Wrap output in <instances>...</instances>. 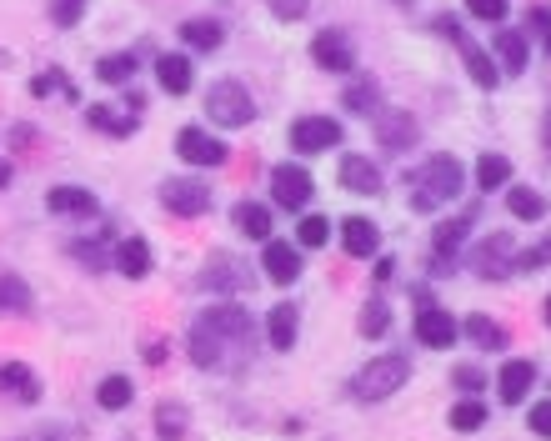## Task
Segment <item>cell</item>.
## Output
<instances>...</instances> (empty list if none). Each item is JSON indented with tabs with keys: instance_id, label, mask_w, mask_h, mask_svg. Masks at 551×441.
Listing matches in <instances>:
<instances>
[{
	"instance_id": "cell-1",
	"label": "cell",
	"mask_w": 551,
	"mask_h": 441,
	"mask_svg": "<svg viewBox=\"0 0 551 441\" xmlns=\"http://www.w3.org/2000/svg\"><path fill=\"white\" fill-rule=\"evenodd\" d=\"M251 331H256V321L241 301H216L191 321V361L206 371H226L231 366L226 351H236V361L251 356Z\"/></svg>"
},
{
	"instance_id": "cell-2",
	"label": "cell",
	"mask_w": 551,
	"mask_h": 441,
	"mask_svg": "<svg viewBox=\"0 0 551 441\" xmlns=\"http://www.w3.org/2000/svg\"><path fill=\"white\" fill-rule=\"evenodd\" d=\"M406 381H411V361H406V356H376V361H366V366L356 371L351 396H356V401H386V396L401 391Z\"/></svg>"
},
{
	"instance_id": "cell-3",
	"label": "cell",
	"mask_w": 551,
	"mask_h": 441,
	"mask_svg": "<svg viewBox=\"0 0 551 441\" xmlns=\"http://www.w3.org/2000/svg\"><path fill=\"white\" fill-rule=\"evenodd\" d=\"M206 116L216 126H226V131H241V126L256 121V101H251V91L241 81H211L206 86Z\"/></svg>"
},
{
	"instance_id": "cell-4",
	"label": "cell",
	"mask_w": 551,
	"mask_h": 441,
	"mask_svg": "<svg viewBox=\"0 0 551 441\" xmlns=\"http://www.w3.org/2000/svg\"><path fill=\"white\" fill-rule=\"evenodd\" d=\"M416 181H421V191H416L411 201H416V211H431L436 201L461 196L466 171H461V161H456V156H446V151H441V156H431V161L421 166V176H416Z\"/></svg>"
},
{
	"instance_id": "cell-5",
	"label": "cell",
	"mask_w": 551,
	"mask_h": 441,
	"mask_svg": "<svg viewBox=\"0 0 551 441\" xmlns=\"http://www.w3.org/2000/svg\"><path fill=\"white\" fill-rule=\"evenodd\" d=\"M476 276H486V281H506L511 271H516V246H511V236L506 231H496V236H486L481 246H476Z\"/></svg>"
},
{
	"instance_id": "cell-6",
	"label": "cell",
	"mask_w": 551,
	"mask_h": 441,
	"mask_svg": "<svg viewBox=\"0 0 551 441\" xmlns=\"http://www.w3.org/2000/svg\"><path fill=\"white\" fill-rule=\"evenodd\" d=\"M436 31H441V36H451V41L461 46V56H466V71H471V81H476L481 91H491V86L501 81V76H496V66L486 61V51H481V46H471V36H466V31L451 21V16H441V21H436Z\"/></svg>"
},
{
	"instance_id": "cell-7",
	"label": "cell",
	"mask_w": 551,
	"mask_h": 441,
	"mask_svg": "<svg viewBox=\"0 0 551 441\" xmlns=\"http://www.w3.org/2000/svg\"><path fill=\"white\" fill-rule=\"evenodd\" d=\"M291 146H296L301 156L331 151V146H341V126H336L331 116H301V121L291 126Z\"/></svg>"
},
{
	"instance_id": "cell-8",
	"label": "cell",
	"mask_w": 551,
	"mask_h": 441,
	"mask_svg": "<svg viewBox=\"0 0 551 441\" xmlns=\"http://www.w3.org/2000/svg\"><path fill=\"white\" fill-rule=\"evenodd\" d=\"M161 201H166V211H176V216H201V211L211 206V186H206V181H191V176H171V181L161 186Z\"/></svg>"
},
{
	"instance_id": "cell-9",
	"label": "cell",
	"mask_w": 551,
	"mask_h": 441,
	"mask_svg": "<svg viewBox=\"0 0 551 441\" xmlns=\"http://www.w3.org/2000/svg\"><path fill=\"white\" fill-rule=\"evenodd\" d=\"M311 171H301V166H276L271 171V196H276V206H286V211H306V201H311Z\"/></svg>"
},
{
	"instance_id": "cell-10",
	"label": "cell",
	"mask_w": 551,
	"mask_h": 441,
	"mask_svg": "<svg viewBox=\"0 0 551 441\" xmlns=\"http://www.w3.org/2000/svg\"><path fill=\"white\" fill-rule=\"evenodd\" d=\"M176 156L191 161V166H221V161H226V141L206 136L201 126H186V131L176 136Z\"/></svg>"
},
{
	"instance_id": "cell-11",
	"label": "cell",
	"mask_w": 551,
	"mask_h": 441,
	"mask_svg": "<svg viewBox=\"0 0 551 441\" xmlns=\"http://www.w3.org/2000/svg\"><path fill=\"white\" fill-rule=\"evenodd\" d=\"M456 336H461V326H456L441 306H421V316H416V341H421V346L446 351V346H456Z\"/></svg>"
},
{
	"instance_id": "cell-12",
	"label": "cell",
	"mask_w": 551,
	"mask_h": 441,
	"mask_svg": "<svg viewBox=\"0 0 551 441\" xmlns=\"http://www.w3.org/2000/svg\"><path fill=\"white\" fill-rule=\"evenodd\" d=\"M311 61H316L321 71H351V66H356V51H351V41H346L341 31H321V36L311 41Z\"/></svg>"
},
{
	"instance_id": "cell-13",
	"label": "cell",
	"mask_w": 551,
	"mask_h": 441,
	"mask_svg": "<svg viewBox=\"0 0 551 441\" xmlns=\"http://www.w3.org/2000/svg\"><path fill=\"white\" fill-rule=\"evenodd\" d=\"M261 266H266V276L276 281V286H291L296 276H301V246H291V241H266V256H261Z\"/></svg>"
},
{
	"instance_id": "cell-14",
	"label": "cell",
	"mask_w": 551,
	"mask_h": 441,
	"mask_svg": "<svg viewBox=\"0 0 551 441\" xmlns=\"http://www.w3.org/2000/svg\"><path fill=\"white\" fill-rule=\"evenodd\" d=\"M0 396H16V401L36 406V401H41V381H36V371H31L26 361H6V366H0Z\"/></svg>"
},
{
	"instance_id": "cell-15",
	"label": "cell",
	"mask_w": 551,
	"mask_h": 441,
	"mask_svg": "<svg viewBox=\"0 0 551 441\" xmlns=\"http://www.w3.org/2000/svg\"><path fill=\"white\" fill-rule=\"evenodd\" d=\"M376 141H381L386 151H411V146H416V121H411L406 111H381V116H376Z\"/></svg>"
},
{
	"instance_id": "cell-16",
	"label": "cell",
	"mask_w": 551,
	"mask_h": 441,
	"mask_svg": "<svg viewBox=\"0 0 551 441\" xmlns=\"http://www.w3.org/2000/svg\"><path fill=\"white\" fill-rule=\"evenodd\" d=\"M336 181H341L346 191H356V196H376V191H381V171H376V161H366V156H341Z\"/></svg>"
},
{
	"instance_id": "cell-17",
	"label": "cell",
	"mask_w": 551,
	"mask_h": 441,
	"mask_svg": "<svg viewBox=\"0 0 551 441\" xmlns=\"http://www.w3.org/2000/svg\"><path fill=\"white\" fill-rule=\"evenodd\" d=\"M496 381H501V401H506V406H521V401H526V391L536 386V366L516 356V361H506V366H501V376H496Z\"/></svg>"
},
{
	"instance_id": "cell-18",
	"label": "cell",
	"mask_w": 551,
	"mask_h": 441,
	"mask_svg": "<svg viewBox=\"0 0 551 441\" xmlns=\"http://www.w3.org/2000/svg\"><path fill=\"white\" fill-rule=\"evenodd\" d=\"M156 81H161L171 96H186V91H191V81H196V71H191V56H181V51H166V56L156 61Z\"/></svg>"
},
{
	"instance_id": "cell-19",
	"label": "cell",
	"mask_w": 551,
	"mask_h": 441,
	"mask_svg": "<svg viewBox=\"0 0 551 441\" xmlns=\"http://www.w3.org/2000/svg\"><path fill=\"white\" fill-rule=\"evenodd\" d=\"M341 241H346V251H351L356 261H366V256H376L381 231H376L366 216H346V221H341Z\"/></svg>"
},
{
	"instance_id": "cell-20",
	"label": "cell",
	"mask_w": 551,
	"mask_h": 441,
	"mask_svg": "<svg viewBox=\"0 0 551 441\" xmlns=\"http://www.w3.org/2000/svg\"><path fill=\"white\" fill-rule=\"evenodd\" d=\"M116 271L121 276H131V281H141L146 271H151V246H146V236H126L121 246H116Z\"/></svg>"
},
{
	"instance_id": "cell-21",
	"label": "cell",
	"mask_w": 551,
	"mask_h": 441,
	"mask_svg": "<svg viewBox=\"0 0 551 441\" xmlns=\"http://www.w3.org/2000/svg\"><path fill=\"white\" fill-rule=\"evenodd\" d=\"M201 286H206V291H221V296H236V291L251 286V276H241V271L231 266V256H216V261L201 271Z\"/></svg>"
},
{
	"instance_id": "cell-22",
	"label": "cell",
	"mask_w": 551,
	"mask_h": 441,
	"mask_svg": "<svg viewBox=\"0 0 551 441\" xmlns=\"http://www.w3.org/2000/svg\"><path fill=\"white\" fill-rule=\"evenodd\" d=\"M231 221H236L241 236H251V241H271V211H266L261 201H236Z\"/></svg>"
},
{
	"instance_id": "cell-23",
	"label": "cell",
	"mask_w": 551,
	"mask_h": 441,
	"mask_svg": "<svg viewBox=\"0 0 551 441\" xmlns=\"http://www.w3.org/2000/svg\"><path fill=\"white\" fill-rule=\"evenodd\" d=\"M496 61H501L511 76H521L526 61H531V41H526V31H501V36H496Z\"/></svg>"
},
{
	"instance_id": "cell-24",
	"label": "cell",
	"mask_w": 551,
	"mask_h": 441,
	"mask_svg": "<svg viewBox=\"0 0 551 441\" xmlns=\"http://www.w3.org/2000/svg\"><path fill=\"white\" fill-rule=\"evenodd\" d=\"M46 206H51L56 216H96V196L81 191V186H56V191L46 196Z\"/></svg>"
},
{
	"instance_id": "cell-25",
	"label": "cell",
	"mask_w": 551,
	"mask_h": 441,
	"mask_svg": "<svg viewBox=\"0 0 551 441\" xmlns=\"http://www.w3.org/2000/svg\"><path fill=\"white\" fill-rule=\"evenodd\" d=\"M461 331H466V341L471 346H481V351H501L511 336H506V326L501 321H491V316H466L461 321Z\"/></svg>"
},
{
	"instance_id": "cell-26",
	"label": "cell",
	"mask_w": 551,
	"mask_h": 441,
	"mask_svg": "<svg viewBox=\"0 0 551 441\" xmlns=\"http://www.w3.org/2000/svg\"><path fill=\"white\" fill-rule=\"evenodd\" d=\"M266 331H271V346H276V351H291V346H296V306H291V301L271 306Z\"/></svg>"
},
{
	"instance_id": "cell-27",
	"label": "cell",
	"mask_w": 551,
	"mask_h": 441,
	"mask_svg": "<svg viewBox=\"0 0 551 441\" xmlns=\"http://www.w3.org/2000/svg\"><path fill=\"white\" fill-rule=\"evenodd\" d=\"M506 211H511L516 221H541V216H546V201H541V191H531V186H511V191H506Z\"/></svg>"
},
{
	"instance_id": "cell-28",
	"label": "cell",
	"mask_w": 551,
	"mask_h": 441,
	"mask_svg": "<svg viewBox=\"0 0 551 441\" xmlns=\"http://www.w3.org/2000/svg\"><path fill=\"white\" fill-rule=\"evenodd\" d=\"M181 41H186L191 51H216V46L226 41V31H221V21H186V26H181Z\"/></svg>"
},
{
	"instance_id": "cell-29",
	"label": "cell",
	"mask_w": 551,
	"mask_h": 441,
	"mask_svg": "<svg viewBox=\"0 0 551 441\" xmlns=\"http://www.w3.org/2000/svg\"><path fill=\"white\" fill-rule=\"evenodd\" d=\"M341 101H346L351 116H376V111H381V86H376V81H356V86H346Z\"/></svg>"
},
{
	"instance_id": "cell-30",
	"label": "cell",
	"mask_w": 551,
	"mask_h": 441,
	"mask_svg": "<svg viewBox=\"0 0 551 441\" xmlns=\"http://www.w3.org/2000/svg\"><path fill=\"white\" fill-rule=\"evenodd\" d=\"M506 181H511V161L496 156V151H486V156L476 161V186H481V191H501Z\"/></svg>"
},
{
	"instance_id": "cell-31",
	"label": "cell",
	"mask_w": 551,
	"mask_h": 441,
	"mask_svg": "<svg viewBox=\"0 0 551 441\" xmlns=\"http://www.w3.org/2000/svg\"><path fill=\"white\" fill-rule=\"evenodd\" d=\"M26 316L31 311V286L21 276H0V316Z\"/></svg>"
},
{
	"instance_id": "cell-32",
	"label": "cell",
	"mask_w": 551,
	"mask_h": 441,
	"mask_svg": "<svg viewBox=\"0 0 551 441\" xmlns=\"http://www.w3.org/2000/svg\"><path fill=\"white\" fill-rule=\"evenodd\" d=\"M96 76H101L106 86H121V81L136 76V56H131V51H111V56L96 61Z\"/></svg>"
},
{
	"instance_id": "cell-33",
	"label": "cell",
	"mask_w": 551,
	"mask_h": 441,
	"mask_svg": "<svg viewBox=\"0 0 551 441\" xmlns=\"http://www.w3.org/2000/svg\"><path fill=\"white\" fill-rule=\"evenodd\" d=\"M466 231H471V216H451V221H441V226L431 231V246H436V251L451 261V251L466 241Z\"/></svg>"
},
{
	"instance_id": "cell-34",
	"label": "cell",
	"mask_w": 551,
	"mask_h": 441,
	"mask_svg": "<svg viewBox=\"0 0 551 441\" xmlns=\"http://www.w3.org/2000/svg\"><path fill=\"white\" fill-rule=\"evenodd\" d=\"M131 396H136V386H131L126 376H106V381L96 386L101 411H126V406H131Z\"/></svg>"
},
{
	"instance_id": "cell-35",
	"label": "cell",
	"mask_w": 551,
	"mask_h": 441,
	"mask_svg": "<svg viewBox=\"0 0 551 441\" xmlns=\"http://www.w3.org/2000/svg\"><path fill=\"white\" fill-rule=\"evenodd\" d=\"M86 121H91L96 131H111V136H121V141H126L136 126H141L136 116H116V111H106V106H91V111H86Z\"/></svg>"
},
{
	"instance_id": "cell-36",
	"label": "cell",
	"mask_w": 551,
	"mask_h": 441,
	"mask_svg": "<svg viewBox=\"0 0 551 441\" xmlns=\"http://www.w3.org/2000/svg\"><path fill=\"white\" fill-rule=\"evenodd\" d=\"M481 421H486V401L466 396V401H456V406H451V426H456V431H476Z\"/></svg>"
},
{
	"instance_id": "cell-37",
	"label": "cell",
	"mask_w": 551,
	"mask_h": 441,
	"mask_svg": "<svg viewBox=\"0 0 551 441\" xmlns=\"http://www.w3.org/2000/svg\"><path fill=\"white\" fill-rule=\"evenodd\" d=\"M156 431H161L166 441H176V436L186 431V406H176V401L166 406V401H161V411H156Z\"/></svg>"
},
{
	"instance_id": "cell-38",
	"label": "cell",
	"mask_w": 551,
	"mask_h": 441,
	"mask_svg": "<svg viewBox=\"0 0 551 441\" xmlns=\"http://www.w3.org/2000/svg\"><path fill=\"white\" fill-rule=\"evenodd\" d=\"M51 91H61L66 101H76V86H71L61 71H41V76L31 81V96H51Z\"/></svg>"
},
{
	"instance_id": "cell-39",
	"label": "cell",
	"mask_w": 551,
	"mask_h": 441,
	"mask_svg": "<svg viewBox=\"0 0 551 441\" xmlns=\"http://www.w3.org/2000/svg\"><path fill=\"white\" fill-rule=\"evenodd\" d=\"M296 241H301V246H326V241H331V221H326V216H306V221L296 226Z\"/></svg>"
},
{
	"instance_id": "cell-40",
	"label": "cell",
	"mask_w": 551,
	"mask_h": 441,
	"mask_svg": "<svg viewBox=\"0 0 551 441\" xmlns=\"http://www.w3.org/2000/svg\"><path fill=\"white\" fill-rule=\"evenodd\" d=\"M551 266V236H541L531 251H516V271H546Z\"/></svg>"
},
{
	"instance_id": "cell-41",
	"label": "cell",
	"mask_w": 551,
	"mask_h": 441,
	"mask_svg": "<svg viewBox=\"0 0 551 441\" xmlns=\"http://www.w3.org/2000/svg\"><path fill=\"white\" fill-rule=\"evenodd\" d=\"M86 6H91V0H51V21H56L61 31H71V26L86 16Z\"/></svg>"
},
{
	"instance_id": "cell-42",
	"label": "cell",
	"mask_w": 551,
	"mask_h": 441,
	"mask_svg": "<svg viewBox=\"0 0 551 441\" xmlns=\"http://www.w3.org/2000/svg\"><path fill=\"white\" fill-rule=\"evenodd\" d=\"M386 321H391L386 301H366V311H361V336H381V331H386Z\"/></svg>"
},
{
	"instance_id": "cell-43",
	"label": "cell",
	"mask_w": 551,
	"mask_h": 441,
	"mask_svg": "<svg viewBox=\"0 0 551 441\" xmlns=\"http://www.w3.org/2000/svg\"><path fill=\"white\" fill-rule=\"evenodd\" d=\"M466 11L476 21H506V0H466Z\"/></svg>"
},
{
	"instance_id": "cell-44",
	"label": "cell",
	"mask_w": 551,
	"mask_h": 441,
	"mask_svg": "<svg viewBox=\"0 0 551 441\" xmlns=\"http://www.w3.org/2000/svg\"><path fill=\"white\" fill-rule=\"evenodd\" d=\"M266 11H271L276 21H301V16H306V0H266Z\"/></svg>"
},
{
	"instance_id": "cell-45",
	"label": "cell",
	"mask_w": 551,
	"mask_h": 441,
	"mask_svg": "<svg viewBox=\"0 0 551 441\" xmlns=\"http://www.w3.org/2000/svg\"><path fill=\"white\" fill-rule=\"evenodd\" d=\"M526 421H531V431H536V436H551V401H536Z\"/></svg>"
},
{
	"instance_id": "cell-46",
	"label": "cell",
	"mask_w": 551,
	"mask_h": 441,
	"mask_svg": "<svg viewBox=\"0 0 551 441\" xmlns=\"http://www.w3.org/2000/svg\"><path fill=\"white\" fill-rule=\"evenodd\" d=\"M456 386H461V391H481V386H486V376H481V371H471V366H461V371H456Z\"/></svg>"
},
{
	"instance_id": "cell-47",
	"label": "cell",
	"mask_w": 551,
	"mask_h": 441,
	"mask_svg": "<svg viewBox=\"0 0 551 441\" xmlns=\"http://www.w3.org/2000/svg\"><path fill=\"white\" fill-rule=\"evenodd\" d=\"M531 31H541V36L551 31V11H546V6H541V11H531Z\"/></svg>"
},
{
	"instance_id": "cell-48",
	"label": "cell",
	"mask_w": 551,
	"mask_h": 441,
	"mask_svg": "<svg viewBox=\"0 0 551 441\" xmlns=\"http://www.w3.org/2000/svg\"><path fill=\"white\" fill-rule=\"evenodd\" d=\"M146 361H151V366H161V361H166V346H161V341H151V346H146Z\"/></svg>"
},
{
	"instance_id": "cell-49",
	"label": "cell",
	"mask_w": 551,
	"mask_h": 441,
	"mask_svg": "<svg viewBox=\"0 0 551 441\" xmlns=\"http://www.w3.org/2000/svg\"><path fill=\"white\" fill-rule=\"evenodd\" d=\"M0 186H11V161H0Z\"/></svg>"
},
{
	"instance_id": "cell-50",
	"label": "cell",
	"mask_w": 551,
	"mask_h": 441,
	"mask_svg": "<svg viewBox=\"0 0 551 441\" xmlns=\"http://www.w3.org/2000/svg\"><path fill=\"white\" fill-rule=\"evenodd\" d=\"M546 326H551V296H546Z\"/></svg>"
},
{
	"instance_id": "cell-51",
	"label": "cell",
	"mask_w": 551,
	"mask_h": 441,
	"mask_svg": "<svg viewBox=\"0 0 551 441\" xmlns=\"http://www.w3.org/2000/svg\"><path fill=\"white\" fill-rule=\"evenodd\" d=\"M546 56H551V31H546Z\"/></svg>"
}]
</instances>
